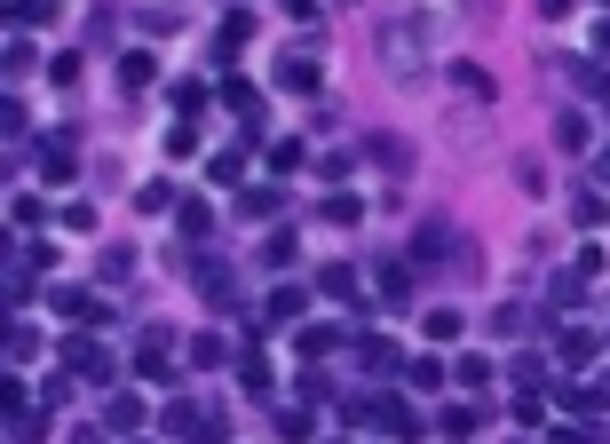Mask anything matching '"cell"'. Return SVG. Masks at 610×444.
I'll return each instance as SVG.
<instances>
[{"label": "cell", "instance_id": "cell-1", "mask_svg": "<svg viewBox=\"0 0 610 444\" xmlns=\"http://www.w3.org/2000/svg\"><path fill=\"white\" fill-rule=\"evenodd\" d=\"M373 56H381V72H397V80H420V72H428V24H420V16H405V24H381Z\"/></svg>", "mask_w": 610, "mask_h": 444}, {"label": "cell", "instance_id": "cell-2", "mask_svg": "<svg viewBox=\"0 0 610 444\" xmlns=\"http://www.w3.org/2000/svg\"><path fill=\"white\" fill-rule=\"evenodd\" d=\"M167 437H183V444H230L222 437V421L214 413H199V405H167V421H159Z\"/></svg>", "mask_w": 610, "mask_h": 444}, {"label": "cell", "instance_id": "cell-3", "mask_svg": "<svg viewBox=\"0 0 610 444\" xmlns=\"http://www.w3.org/2000/svg\"><path fill=\"white\" fill-rule=\"evenodd\" d=\"M571 222H579V230H603L610 222V191L603 183H579V191H571Z\"/></svg>", "mask_w": 610, "mask_h": 444}, {"label": "cell", "instance_id": "cell-4", "mask_svg": "<svg viewBox=\"0 0 610 444\" xmlns=\"http://www.w3.org/2000/svg\"><path fill=\"white\" fill-rule=\"evenodd\" d=\"M365 159H373V167H389L397 183L412 175V143H405V135H373V143H365Z\"/></svg>", "mask_w": 610, "mask_h": 444}, {"label": "cell", "instance_id": "cell-5", "mask_svg": "<svg viewBox=\"0 0 610 444\" xmlns=\"http://www.w3.org/2000/svg\"><path fill=\"white\" fill-rule=\"evenodd\" d=\"M373 302H381V310H412V262H389V270H381Z\"/></svg>", "mask_w": 610, "mask_h": 444}, {"label": "cell", "instance_id": "cell-6", "mask_svg": "<svg viewBox=\"0 0 610 444\" xmlns=\"http://www.w3.org/2000/svg\"><path fill=\"white\" fill-rule=\"evenodd\" d=\"M48 302H56V318H80V326H96V318H103V302H96V294H80V286H56Z\"/></svg>", "mask_w": 610, "mask_h": 444}, {"label": "cell", "instance_id": "cell-7", "mask_svg": "<svg viewBox=\"0 0 610 444\" xmlns=\"http://www.w3.org/2000/svg\"><path fill=\"white\" fill-rule=\"evenodd\" d=\"M452 88H460L468 104H492V72H484V64H452Z\"/></svg>", "mask_w": 610, "mask_h": 444}, {"label": "cell", "instance_id": "cell-8", "mask_svg": "<svg viewBox=\"0 0 610 444\" xmlns=\"http://www.w3.org/2000/svg\"><path fill=\"white\" fill-rule=\"evenodd\" d=\"M317 294H325V302H349V294H357V270H349V262H325V270H317Z\"/></svg>", "mask_w": 610, "mask_h": 444}, {"label": "cell", "instance_id": "cell-9", "mask_svg": "<svg viewBox=\"0 0 610 444\" xmlns=\"http://www.w3.org/2000/svg\"><path fill=\"white\" fill-rule=\"evenodd\" d=\"M103 429H111V437L143 429V397H111V405H103Z\"/></svg>", "mask_w": 610, "mask_h": 444}, {"label": "cell", "instance_id": "cell-10", "mask_svg": "<svg viewBox=\"0 0 610 444\" xmlns=\"http://www.w3.org/2000/svg\"><path fill=\"white\" fill-rule=\"evenodd\" d=\"M302 286H278V294H270V302H262V318H270V326H294V318H302Z\"/></svg>", "mask_w": 610, "mask_h": 444}, {"label": "cell", "instance_id": "cell-11", "mask_svg": "<svg viewBox=\"0 0 610 444\" xmlns=\"http://www.w3.org/2000/svg\"><path fill=\"white\" fill-rule=\"evenodd\" d=\"M191 278H199V302H214V310L230 302V270H222V262H199Z\"/></svg>", "mask_w": 610, "mask_h": 444}, {"label": "cell", "instance_id": "cell-12", "mask_svg": "<svg viewBox=\"0 0 610 444\" xmlns=\"http://www.w3.org/2000/svg\"><path fill=\"white\" fill-rule=\"evenodd\" d=\"M151 80H159V64H151V56H119V88H127V96H143Z\"/></svg>", "mask_w": 610, "mask_h": 444}, {"label": "cell", "instance_id": "cell-13", "mask_svg": "<svg viewBox=\"0 0 610 444\" xmlns=\"http://www.w3.org/2000/svg\"><path fill=\"white\" fill-rule=\"evenodd\" d=\"M476 421H484V405H444V413H436L444 437H476Z\"/></svg>", "mask_w": 610, "mask_h": 444}, {"label": "cell", "instance_id": "cell-14", "mask_svg": "<svg viewBox=\"0 0 610 444\" xmlns=\"http://www.w3.org/2000/svg\"><path fill=\"white\" fill-rule=\"evenodd\" d=\"M357 365H365V373H389V365H397V349H389L381 333H365V341H357Z\"/></svg>", "mask_w": 610, "mask_h": 444}, {"label": "cell", "instance_id": "cell-15", "mask_svg": "<svg viewBox=\"0 0 610 444\" xmlns=\"http://www.w3.org/2000/svg\"><path fill=\"white\" fill-rule=\"evenodd\" d=\"M278 207H286V191H278V183H270V191H246V199H238V215H246V222L278 215Z\"/></svg>", "mask_w": 610, "mask_h": 444}, {"label": "cell", "instance_id": "cell-16", "mask_svg": "<svg viewBox=\"0 0 610 444\" xmlns=\"http://www.w3.org/2000/svg\"><path fill=\"white\" fill-rule=\"evenodd\" d=\"M333 349H341V333H333V326H309L302 333V357H309V365H325Z\"/></svg>", "mask_w": 610, "mask_h": 444}, {"label": "cell", "instance_id": "cell-17", "mask_svg": "<svg viewBox=\"0 0 610 444\" xmlns=\"http://www.w3.org/2000/svg\"><path fill=\"white\" fill-rule=\"evenodd\" d=\"M246 32H254V16H246V8H230V16H222V56H238V48H246Z\"/></svg>", "mask_w": 610, "mask_h": 444}, {"label": "cell", "instance_id": "cell-18", "mask_svg": "<svg viewBox=\"0 0 610 444\" xmlns=\"http://www.w3.org/2000/svg\"><path fill=\"white\" fill-rule=\"evenodd\" d=\"M523 326H531V310H523V302H500V310H492V333H500V341H515Z\"/></svg>", "mask_w": 610, "mask_h": 444}, {"label": "cell", "instance_id": "cell-19", "mask_svg": "<svg viewBox=\"0 0 610 444\" xmlns=\"http://www.w3.org/2000/svg\"><path fill=\"white\" fill-rule=\"evenodd\" d=\"M40 437H48L40 413H8V444H40Z\"/></svg>", "mask_w": 610, "mask_h": 444}, {"label": "cell", "instance_id": "cell-20", "mask_svg": "<svg viewBox=\"0 0 610 444\" xmlns=\"http://www.w3.org/2000/svg\"><path fill=\"white\" fill-rule=\"evenodd\" d=\"M278 80H286V88H302V96H309V88H317V64H309V56H286V64H278Z\"/></svg>", "mask_w": 610, "mask_h": 444}, {"label": "cell", "instance_id": "cell-21", "mask_svg": "<svg viewBox=\"0 0 610 444\" xmlns=\"http://www.w3.org/2000/svg\"><path fill=\"white\" fill-rule=\"evenodd\" d=\"M555 143H563V151H587V119L563 111V119H555Z\"/></svg>", "mask_w": 610, "mask_h": 444}, {"label": "cell", "instance_id": "cell-22", "mask_svg": "<svg viewBox=\"0 0 610 444\" xmlns=\"http://www.w3.org/2000/svg\"><path fill=\"white\" fill-rule=\"evenodd\" d=\"M262 262L286 270V262H294V230H270V238H262Z\"/></svg>", "mask_w": 610, "mask_h": 444}, {"label": "cell", "instance_id": "cell-23", "mask_svg": "<svg viewBox=\"0 0 610 444\" xmlns=\"http://www.w3.org/2000/svg\"><path fill=\"white\" fill-rule=\"evenodd\" d=\"M214 230V207L206 199H183V238H206Z\"/></svg>", "mask_w": 610, "mask_h": 444}, {"label": "cell", "instance_id": "cell-24", "mask_svg": "<svg viewBox=\"0 0 610 444\" xmlns=\"http://www.w3.org/2000/svg\"><path fill=\"white\" fill-rule=\"evenodd\" d=\"M32 64H40V48H32V40H8V80H24Z\"/></svg>", "mask_w": 610, "mask_h": 444}, {"label": "cell", "instance_id": "cell-25", "mask_svg": "<svg viewBox=\"0 0 610 444\" xmlns=\"http://www.w3.org/2000/svg\"><path fill=\"white\" fill-rule=\"evenodd\" d=\"M349 167H357V151H325V159H317V175H325V183H349Z\"/></svg>", "mask_w": 610, "mask_h": 444}, {"label": "cell", "instance_id": "cell-26", "mask_svg": "<svg viewBox=\"0 0 610 444\" xmlns=\"http://www.w3.org/2000/svg\"><path fill=\"white\" fill-rule=\"evenodd\" d=\"M563 365H595V333H563Z\"/></svg>", "mask_w": 610, "mask_h": 444}, {"label": "cell", "instance_id": "cell-27", "mask_svg": "<svg viewBox=\"0 0 610 444\" xmlns=\"http://www.w3.org/2000/svg\"><path fill=\"white\" fill-rule=\"evenodd\" d=\"M238 381H246V397H270V365H262V357H246V365H238Z\"/></svg>", "mask_w": 610, "mask_h": 444}, {"label": "cell", "instance_id": "cell-28", "mask_svg": "<svg viewBox=\"0 0 610 444\" xmlns=\"http://www.w3.org/2000/svg\"><path fill=\"white\" fill-rule=\"evenodd\" d=\"M222 357H230V349H222V341H214V333H199V341H191V365H206V373H214V365H222Z\"/></svg>", "mask_w": 610, "mask_h": 444}, {"label": "cell", "instance_id": "cell-29", "mask_svg": "<svg viewBox=\"0 0 610 444\" xmlns=\"http://www.w3.org/2000/svg\"><path fill=\"white\" fill-rule=\"evenodd\" d=\"M80 373H88V381H96V389H111V381H119V365H111V357H103V349H88V365H80Z\"/></svg>", "mask_w": 610, "mask_h": 444}, {"label": "cell", "instance_id": "cell-30", "mask_svg": "<svg viewBox=\"0 0 610 444\" xmlns=\"http://www.w3.org/2000/svg\"><path fill=\"white\" fill-rule=\"evenodd\" d=\"M135 207H143V215H159V207H175V191H167V183H143V191H135Z\"/></svg>", "mask_w": 610, "mask_h": 444}, {"label": "cell", "instance_id": "cell-31", "mask_svg": "<svg viewBox=\"0 0 610 444\" xmlns=\"http://www.w3.org/2000/svg\"><path fill=\"white\" fill-rule=\"evenodd\" d=\"M405 373H412V389H436V381H444V365H436V357H412Z\"/></svg>", "mask_w": 610, "mask_h": 444}, {"label": "cell", "instance_id": "cell-32", "mask_svg": "<svg viewBox=\"0 0 610 444\" xmlns=\"http://www.w3.org/2000/svg\"><path fill=\"white\" fill-rule=\"evenodd\" d=\"M460 333V310H428V341H452Z\"/></svg>", "mask_w": 610, "mask_h": 444}, {"label": "cell", "instance_id": "cell-33", "mask_svg": "<svg viewBox=\"0 0 610 444\" xmlns=\"http://www.w3.org/2000/svg\"><path fill=\"white\" fill-rule=\"evenodd\" d=\"M595 183H603V191H610V143H603V151H595Z\"/></svg>", "mask_w": 610, "mask_h": 444}, {"label": "cell", "instance_id": "cell-34", "mask_svg": "<svg viewBox=\"0 0 610 444\" xmlns=\"http://www.w3.org/2000/svg\"><path fill=\"white\" fill-rule=\"evenodd\" d=\"M595 56H610V24H595Z\"/></svg>", "mask_w": 610, "mask_h": 444}, {"label": "cell", "instance_id": "cell-35", "mask_svg": "<svg viewBox=\"0 0 610 444\" xmlns=\"http://www.w3.org/2000/svg\"><path fill=\"white\" fill-rule=\"evenodd\" d=\"M595 405H610V373H595Z\"/></svg>", "mask_w": 610, "mask_h": 444}, {"label": "cell", "instance_id": "cell-36", "mask_svg": "<svg viewBox=\"0 0 610 444\" xmlns=\"http://www.w3.org/2000/svg\"><path fill=\"white\" fill-rule=\"evenodd\" d=\"M539 8H547V16H571V0H539Z\"/></svg>", "mask_w": 610, "mask_h": 444}, {"label": "cell", "instance_id": "cell-37", "mask_svg": "<svg viewBox=\"0 0 610 444\" xmlns=\"http://www.w3.org/2000/svg\"><path fill=\"white\" fill-rule=\"evenodd\" d=\"M603 104H610V80H603Z\"/></svg>", "mask_w": 610, "mask_h": 444}]
</instances>
